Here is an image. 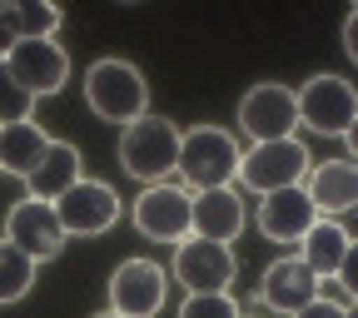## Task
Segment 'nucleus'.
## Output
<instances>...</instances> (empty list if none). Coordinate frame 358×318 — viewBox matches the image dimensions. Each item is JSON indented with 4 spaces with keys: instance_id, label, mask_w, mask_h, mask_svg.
Listing matches in <instances>:
<instances>
[{
    "instance_id": "obj_12",
    "label": "nucleus",
    "mask_w": 358,
    "mask_h": 318,
    "mask_svg": "<svg viewBox=\"0 0 358 318\" xmlns=\"http://www.w3.org/2000/svg\"><path fill=\"white\" fill-rule=\"evenodd\" d=\"M6 70L30 89V95H60L70 80V55L60 50L55 40H20L15 50L6 55Z\"/></svg>"
},
{
    "instance_id": "obj_8",
    "label": "nucleus",
    "mask_w": 358,
    "mask_h": 318,
    "mask_svg": "<svg viewBox=\"0 0 358 318\" xmlns=\"http://www.w3.org/2000/svg\"><path fill=\"white\" fill-rule=\"evenodd\" d=\"M194 194L174 189V185H150L140 199H134V229L155 244H185L194 234V219H189Z\"/></svg>"
},
{
    "instance_id": "obj_26",
    "label": "nucleus",
    "mask_w": 358,
    "mask_h": 318,
    "mask_svg": "<svg viewBox=\"0 0 358 318\" xmlns=\"http://www.w3.org/2000/svg\"><path fill=\"white\" fill-rule=\"evenodd\" d=\"M294 318H348V308H338L334 298H324V294H319V298H313L308 308H299Z\"/></svg>"
},
{
    "instance_id": "obj_30",
    "label": "nucleus",
    "mask_w": 358,
    "mask_h": 318,
    "mask_svg": "<svg viewBox=\"0 0 358 318\" xmlns=\"http://www.w3.org/2000/svg\"><path fill=\"white\" fill-rule=\"evenodd\" d=\"M348 318H358V303H353V308H348Z\"/></svg>"
},
{
    "instance_id": "obj_6",
    "label": "nucleus",
    "mask_w": 358,
    "mask_h": 318,
    "mask_svg": "<svg viewBox=\"0 0 358 318\" xmlns=\"http://www.w3.org/2000/svg\"><path fill=\"white\" fill-rule=\"evenodd\" d=\"M239 129L249 134L254 145L294 140V129H299V100H294V89H284L274 80L254 85L249 95L239 100Z\"/></svg>"
},
{
    "instance_id": "obj_9",
    "label": "nucleus",
    "mask_w": 358,
    "mask_h": 318,
    "mask_svg": "<svg viewBox=\"0 0 358 318\" xmlns=\"http://www.w3.org/2000/svg\"><path fill=\"white\" fill-rule=\"evenodd\" d=\"M55 214H60V229L65 239H90V234H105L115 229L120 219V194L100 179H80L75 189H65L55 199Z\"/></svg>"
},
{
    "instance_id": "obj_21",
    "label": "nucleus",
    "mask_w": 358,
    "mask_h": 318,
    "mask_svg": "<svg viewBox=\"0 0 358 318\" xmlns=\"http://www.w3.org/2000/svg\"><path fill=\"white\" fill-rule=\"evenodd\" d=\"M15 30H20V40H55L60 10L45 6V0H15Z\"/></svg>"
},
{
    "instance_id": "obj_19",
    "label": "nucleus",
    "mask_w": 358,
    "mask_h": 318,
    "mask_svg": "<svg viewBox=\"0 0 358 318\" xmlns=\"http://www.w3.org/2000/svg\"><path fill=\"white\" fill-rule=\"evenodd\" d=\"M348 244H353V234L343 229L338 219H319V224L303 234V244H299L303 254H299V259H303L319 279H334L338 263H343V254H348Z\"/></svg>"
},
{
    "instance_id": "obj_11",
    "label": "nucleus",
    "mask_w": 358,
    "mask_h": 318,
    "mask_svg": "<svg viewBox=\"0 0 358 318\" xmlns=\"http://www.w3.org/2000/svg\"><path fill=\"white\" fill-rule=\"evenodd\" d=\"M174 279L185 284L189 294H229L234 284V254L229 244H214V239H185L174 254Z\"/></svg>"
},
{
    "instance_id": "obj_10",
    "label": "nucleus",
    "mask_w": 358,
    "mask_h": 318,
    "mask_svg": "<svg viewBox=\"0 0 358 318\" xmlns=\"http://www.w3.org/2000/svg\"><path fill=\"white\" fill-rule=\"evenodd\" d=\"M6 244H15V249H20L25 259H35V263H50V259L65 249V229H60L55 204L20 199V204L6 214Z\"/></svg>"
},
{
    "instance_id": "obj_28",
    "label": "nucleus",
    "mask_w": 358,
    "mask_h": 318,
    "mask_svg": "<svg viewBox=\"0 0 358 318\" xmlns=\"http://www.w3.org/2000/svg\"><path fill=\"white\" fill-rule=\"evenodd\" d=\"M343 140H348V159H353V164H358V120H353V124H348V134H343Z\"/></svg>"
},
{
    "instance_id": "obj_14",
    "label": "nucleus",
    "mask_w": 358,
    "mask_h": 318,
    "mask_svg": "<svg viewBox=\"0 0 358 318\" xmlns=\"http://www.w3.org/2000/svg\"><path fill=\"white\" fill-rule=\"evenodd\" d=\"M313 224H319V209H313V199L303 194V185L268 194L264 209H259V229L274 244H303V234L313 229Z\"/></svg>"
},
{
    "instance_id": "obj_17",
    "label": "nucleus",
    "mask_w": 358,
    "mask_h": 318,
    "mask_svg": "<svg viewBox=\"0 0 358 318\" xmlns=\"http://www.w3.org/2000/svg\"><path fill=\"white\" fill-rule=\"evenodd\" d=\"M85 179V159H80V150L75 145H65V140H50V150L40 154V164L30 169V179H25V189H30V199H45V204H55L65 189H75Z\"/></svg>"
},
{
    "instance_id": "obj_16",
    "label": "nucleus",
    "mask_w": 358,
    "mask_h": 318,
    "mask_svg": "<svg viewBox=\"0 0 358 318\" xmlns=\"http://www.w3.org/2000/svg\"><path fill=\"white\" fill-rule=\"evenodd\" d=\"M189 219H194V239L229 244L244 234V199L239 189H199L189 204Z\"/></svg>"
},
{
    "instance_id": "obj_2",
    "label": "nucleus",
    "mask_w": 358,
    "mask_h": 318,
    "mask_svg": "<svg viewBox=\"0 0 358 318\" xmlns=\"http://www.w3.org/2000/svg\"><path fill=\"white\" fill-rule=\"evenodd\" d=\"M85 100H90V110H95L100 120L124 129V124L150 115V85H145V75L129 60L110 55V60H95L85 70Z\"/></svg>"
},
{
    "instance_id": "obj_22",
    "label": "nucleus",
    "mask_w": 358,
    "mask_h": 318,
    "mask_svg": "<svg viewBox=\"0 0 358 318\" xmlns=\"http://www.w3.org/2000/svg\"><path fill=\"white\" fill-rule=\"evenodd\" d=\"M30 110H35V95H30V89L6 70V60H0V129L30 120Z\"/></svg>"
},
{
    "instance_id": "obj_23",
    "label": "nucleus",
    "mask_w": 358,
    "mask_h": 318,
    "mask_svg": "<svg viewBox=\"0 0 358 318\" xmlns=\"http://www.w3.org/2000/svg\"><path fill=\"white\" fill-rule=\"evenodd\" d=\"M179 318H244V308L229 294H189Z\"/></svg>"
},
{
    "instance_id": "obj_31",
    "label": "nucleus",
    "mask_w": 358,
    "mask_h": 318,
    "mask_svg": "<svg viewBox=\"0 0 358 318\" xmlns=\"http://www.w3.org/2000/svg\"><path fill=\"white\" fill-rule=\"evenodd\" d=\"M244 318H254V313H244Z\"/></svg>"
},
{
    "instance_id": "obj_29",
    "label": "nucleus",
    "mask_w": 358,
    "mask_h": 318,
    "mask_svg": "<svg viewBox=\"0 0 358 318\" xmlns=\"http://www.w3.org/2000/svg\"><path fill=\"white\" fill-rule=\"evenodd\" d=\"M95 318H120V313H115V308H105V313H95Z\"/></svg>"
},
{
    "instance_id": "obj_25",
    "label": "nucleus",
    "mask_w": 358,
    "mask_h": 318,
    "mask_svg": "<svg viewBox=\"0 0 358 318\" xmlns=\"http://www.w3.org/2000/svg\"><path fill=\"white\" fill-rule=\"evenodd\" d=\"M343 289H348V298L358 303V239L348 244V254H343V263H338V274H334Z\"/></svg>"
},
{
    "instance_id": "obj_1",
    "label": "nucleus",
    "mask_w": 358,
    "mask_h": 318,
    "mask_svg": "<svg viewBox=\"0 0 358 318\" xmlns=\"http://www.w3.org/2000/svg\"><path fill=\"white\" fill-rule=\"evenodd\" d=\"M239 140L229 129H219V124H194L179 134V169L174 174H185V185L199 194V189H229L234 179H239Z\"/></svg>"
},
{
    "instance_id": "obj_7",
    "label": "nucleus",
    "mask_w": 358,
    "mask_h": 318,
    "mask_svg": "<svg viewBox=\"0 0 358 318\" xmlns=\"http://www.w3.org/2000/svg\"><path fill=\"white\" fill-rule=\"evenodd\" d=\"M169 298V274L150 259H124L110 274V308L120 318H155Z\"/></svg>"
},
{
    "instance_id": "obj_3",
    "label": "nucleus",
    "mask_w": 358,
    "mask_h": 318,
    "mask_svg": "<svg viewBox=\"0 0 358 318\" xmlns=\"http://www.w3.org/2000/svg\"><path fill=\"white\" fill-rule=\"evenodd\" d=\"M179 134L185 129H174L164 115H145V120H134L120 129V164L124 174H134L140 185H164V174L179 169Z\"/></svg>"
},
{
    "instance_id": "obj_4",
    "label": "nucleus",
    "mask_w": 358,
    "mask_h": 318,
    "mask_svg": "<svg viewBox=\"0 0 358 318\" xmlns=\"http://www.w3.org/2000/svg\"><path fill=\"white\" fill-rule=\"evenodd\" d=\"M299 124L313 129V134H324V140H343L348 124L358 120V89L338 75H313L303 80L299 89Z\"/></svg>"
},
{
    "instance_id": "obj_15",
    "label": "nucleus",
    "mask_w": 358,
    "mask_h": 318,
    "mask_svg": "<svg viewBox=\"0 0 358 318\" xmlns=\"http://www.w3.org/2000/svg\"><path fill=\"white\" fill-rule=\"evenodd\" d=\"M303 194L313 199L319 219H338L348 209H358V164L353 159H329V164H313L303 179Z\"/></svg>"
},
{
    "instance_id": "obj_18",
    "label": "nucleus",
    "mask_w": 358,
    "mask_h": 318,
    "mask_svg": "<svg viewBox=\"0 0 358 318\" xmlns=\"http://www.w3.org/2000/svg\"><path fill=\"white\" fill-rule=\"evenodd\" d=\"M45 150H50V134H45L35 120H20V124L0 129V169L15 174V179H30V169L40 164Z\"/></svg>"
},
{
    "instance_id": "obj_24",
    "label": "nucleus",
    "mask_w": 358,
    "mask_h": 318,
    "mask_svg": "<svg viewBox=\"0 0 358 318\" xmlns=\"http://www.w3.org/2000/svg\"><path fill=\"white\" fill-rule=\"evenodd\" d=\"M20 45V30H15V0H0V60Z\"/></svg>"
},
{
    "instance_id": "obj_27",
    "label": "nucleus",
    "mask_w": 358,
    "mask_h": 318,
    "mask_svg": "<svg viewBox=\"0 0 358 318\" xmlns=\"http://www.w3.org/2000/svg\"><path fill=\"white\" fill-rule=\"evenodd\" d=\"M343 50H348V60L358 65V10H348V20H343Z\"/></svg>"
},
{
    "instance_id": "obj_13",
    "label": "nucleus",
    "mask_w": 358,
    "mask_h": 318,
    "mask_svg": "<svg viewBox=\"0 0 358 318\" xmlns=\"http://www.w3.org/2000/svg\"><path fill=\"white\" fill-rule=\"evenodd\" d=\"M319 274L303 263V259H279V263H268L264 268V279H259V298L274 308V313H299L308 308L313 298H319Z\"/></svg>"
},
{
    "instance_id": "obj_20",
    "label": "nucleus",
    "mask_w": 358,
    "mask_h": 318,
    "mask_svg": "<svg viewBox=\"0 0 358 318\" xmlns=\"http://www.w3.org/2000/svg\"><path fill=\"white\" fill-rule=\"evenodd\" d=\"M35 259H25L15 244H6L0 239V308L6 303H20L25 294H30V284H35Z\"/></svg>"
},
{
    "instance_id": "obj_5",
    "label": "nucleus",
    "mask_w": 358,
    "mask_h": 318,
    "mask_svg": "<svg viewBox=\"0 0 358 318\" xmlns=\"http://www.w3.org/2000/svg\"><path fill=\"white\" fill-rule=\"evenodd\" d=\"M308 169H313V164H308V150H303L299 140H274V145L244 150V159H239V185L268 199V194H279V189L303 185Z\"/></svg>"
}]
</instances>
